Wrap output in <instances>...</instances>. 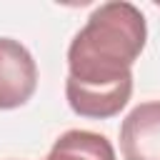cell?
<instances>
[{"label": "cell", "mask_w": 160, "mask_h": 160, "mask_svg": "<svg viewBox=\"0 0 160 160\" xmlns=\"http://www.w3.org/2000/svg\"><path fill=\"white\" fill-rule=\"evenodd\" d=\"M148 40L145 15L132 2H105L75 32L68 48L65 98L80 118L118 115L132 95V62Z\"/></svg>", "instance_id": "6da1fadb"}, {"label": "cell", "mask_w": 160, "mask_h": 160, "mask_svg": "<svg viewBox=\"0 0 160 160\" xmlns=\"http://www.w3.org/2000/svg\"><path fill=\"white\" fill-rule=\"evenodd\" d=\"M35 88L38 65L30 50L12 38H0V110L25 105Z\"/></svg>", "instance_id": "7a4b0ae2"}, {"label": "cell", "mask_w": 160, "mask_h": 160, "mask_svg": "<svg viewBox=\"0 0 160 160\" xmlns=\"http://www.w3.org/2000/svg\"><path fill=\"white\" fill-rule=\"evenodd\" d=\"M125 160H160V100L140 102L120 125Z\"/></svg>", "instance_id": "3957f363"}, {"label": "cell", "mask_w": 160, "mask_h": 160, "mask_svg": "<svg viewBox=\"0 0 160 160\" xmlns=\"http://www.w3.org/2000/svg\"><path fill=\"white\" fill-rule=\"evenodd\" d=\"M45 160H115V148L100 132L68 130L55 140Z\"/></svg>", "instance_id": "277c9868"}]
</instances>
